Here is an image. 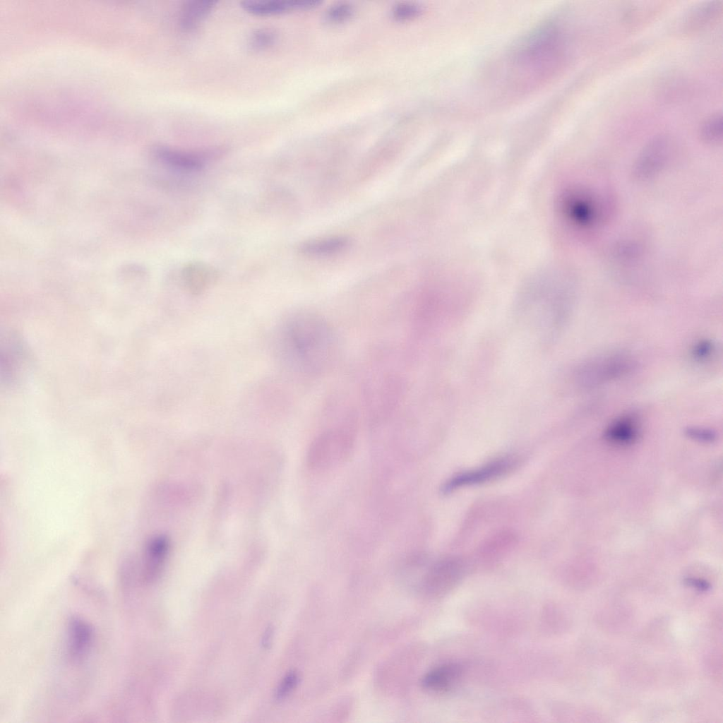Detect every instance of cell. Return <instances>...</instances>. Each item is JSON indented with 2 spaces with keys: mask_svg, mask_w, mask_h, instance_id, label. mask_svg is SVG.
<instances>
[{
  "mask_svg": "<svg viewBox=\"0 0 723 723\" xmlns=\"http://www.w3.org/2000/svg\"><path fill=\"white\" fill-rule=\"evenodd\" d=\"M277 352L284 366L303 377H316L329 371L339 355V340L331 324L310 311L289 314L280 325Z\"/></svg>",
  "mask_w": 723,
  "mask_h": 723,
  "instance_id": "6da1fadb",
  "label": "cell"
},
{
  "mask_svg": "<svg viewBox=\"0 0 723 723\" xmlns=\"http://www.w3.org/2000/svg\"><path fill=\"white\" fill-rule=\"evenodd\" d=\"M407 380L403 373L385 367L373 371L364 384L365 408L374 424H380L401 406L407 394Z\"/></svg>",
  "mask_w": 723,
  "mask_h": 723,
  "instance_id": "7a4b0ae2",
  "label": "cell"
},
{
  "mask_svg": "<svg viewBox=\"0 0 723 723\" xmlns=\"http://www.w3.org/2000/svg\"><path fill=\"white\" fill-rule=\"evenodd\" d=\"M564 36L560 26L549 22L539 26L520 44L515 61L525 69L537 73L551 68L563 53Z\"/></svg>",
  "mask_w": 723,
  "mask_h": 723,
  "instance_id": "3957f363",
  "label": "cell"
},
{
  "mask_svg": "<svg viewBox=\"0 0 723 723\" xmlns=\"http://www.w3.org/2000/svg\"><path fill=\"white\" fill-rule=\"evenodd\" d=\"M351 422L327 429L313 440L306 455V463L311 470H325L349 458L354 446Z\"/></svg>",
  "mask_w": 723,
  "mask_h": 723,
  "instance_id": "277c9868",
  "label": "cell"
},
{
  "mask_svg": "<svg viewBox=\"0 0 723 723\" xmlns=\"http://www.w3.org/2000/svg\"><path fill=\"white\" fill-rule=\"evenodd\" d=\"M598 201L594 193L584 186H568L557 195V216L570 229H590L601 219L602 210Z\"/></svg>",
  "mask_w": 723,
  "mask_h": 723,
  "instance_id": "5b68a950",
  "label": "cell"
},
{
  "mask_svg": "<svg viewBox=\"0 0 723 723\" xmlns=\"http://www.w3.org/2000/svg\"><path fill=\"white\" fill-rule=\"evenodd\" d=\"M635 366V361L627 354H604L582 364L576 371L575 379L582 388H595L626 376Z\"/></svg>",
  "mask_w": 723,
  "mask_h": 723,
  "instance_id": "8992f818",
  "label": "cell"
},
{
  "mask_svg": "<svg viewBox=\"0 0 723 723\" xmlns=\"http://www.w3.org/2000/svg\"><path fill=\"white\" fill-rule=\"evenodd\" d=\"M671 153V142L665 134L651 138L638 154L633 166L638 179H648L659 173L666 165Z\"/></svg>",
  "mask_w": 723,
  "mask_h": 723,
  "instance_id": "52a82bcc",
  "label": "cell"
},
{
  "mask_svg": "<svg viewBox=\"0 0 723 723\" xmlns=\"http://www.w3.org/2000/svg\"><path fill=\"white\" fill-rule=\"evenodd\" d=\"M153 153L166 167L186 173L202 170L211 155L210 153L184 151L164 145L156 147Z\"/></svg>",
  "mask_w": 723,
  "mask_h": 723,
  "instance_id": "ba28073f",
  "label": "cell"
},
{
  "mask_svg": "<svg viewBox=\"0 0 723 723\" xmlns=\"http://www.w3.org/2000/svg\"><path fill=\"white\" fill-rule=\"evenodd\" d=\"M219 278L218 270L213 265L201 261L186 264L181 271V279L184 287L193 294H200Z\"/></svg>",
  "mask_w": 723,
  "mask_h": 723,
  "instance_id": "9c48e42d",
  "label": "cell"
},
{
  "mask_svg": "<svg viewBox=\"0 0 723 723\" xmlns=\"http://www.w3.org/2000/svg\"><path fill=\"white\" fill-rule=\"evenodd\" d=\"M93 639L90 625L79 617H72L68 622L66 651L72 661L78 662L88 652Z\"/></svg>",
  "mask_w": 723,
  "mask_h": 723,
  "instance_id": "30bf717a",
  "label": "cell"
},
{
  "mask_svg": "<svg viewBox=\"0 0 723 723\" xmlns=\"http://www.w3.org/2000/svg\"><path fill=\"white\" fill-rule=\"evenodd\" d=\"M512 465L509 459H500L477 470L460 474L448 480L443 486L444 493L464 485L478 484L494 479L505 473Z\"/></svg>",
  "mask_w": 723,
  "mask_h": 723,
  "instance_id": "8fae6325",
  "label": "cell"
},
{
  "mask_svg": "<svg viewBox=\"0 0 723 723\" xmlns=\"http://www.w3.org/2000/svg\"><path fill=\"white\" fill-rule=\"evenodd\" d=\"M319 1H244L241 6L247 13L256 16H270L285 13L292 10L310 9L317 7Z\"/></svg>",
  "mask_w": 723,
  "mask_h": 723,
  "instance_id": "7c38bea8",
  "label": "cell"
},
{
  "mask_svg": "<svg viewBox=\"0 0 723 723\" xmlns=\"http://www.w3.org/2000/svg\"><path fill=\"white\" fill-rule=\"evenodd\" d=\"M170 549V542L164 534L150 537L143 550V563L145 578H155L162 570Z\"/></svg>",
  "mask_w": 723,
  "mask_h": 723,
  "instance_id": "4fadbf2b",
  "label": "cell"
},
{
  "mask_svg": "<svg viewBox=\"0 0 723 723\" xmlns=\"http://www.w3.org/2000/svg\"><path fill=\"white\" fill-rule=\"evenodd\" d=\"M640 434V424L635 414H623L612 421L604 431L605 439L617 446H628L635 442Z\"/></svg>",
  "mask_w": 723,
  "mask_h": 723,
  "instance_id": "5bb4252c",
  "label": "cell"
},
{
  "mask_svg": "<svg viewBox=\"0 0 723 723\" xmlns=\"http://www.w3.org/2000/svg\"><path fill=\"white\" fill-rule=\"evenodd\" d=\"M216 1L192 0L184 4L179 18L181 28L185 31L196 28L215 7Z\"/></svg>",
  "mask_w": 723,
  "mask_h": 723,
  "instance_id": "9a60e30c",
  "label": "cell"
},
{
  "mask_svg": "<svg viewBox=\"0 0 723 723\" xmlns=\"http://www.w3.org/2000/svg\"><path fill=\"white\" fill-rule=\"evenodd\" d=\"M456 578L455 568L450 562H439L433 566L425 575L422 588L429 594H438L449 587Z\"/></svg>",
  "mask_w": 723,
  "mask_h": 723,
  "instance_id": "2e32d148",
  "label": "cell"
},
{
  "mask_svg": "<svg viewBox=\"0 0 723 723\" xmlns=\"http://www.w3.org/2000/svg\"><path fill=\"white\" fill-rule=\"evenodd\" d=\"M461 669L455 664H445L427 672L422 680L423 688L431 691L448 689L458 679Z\"/></svg>",
  "mask_w": 723,
  "mask_h": 723,
  "instance_id": "e0dca14e",
  "label": "cell"
},
{
  "mask_svg": "<svg viewBox=\"0 0 723 723\" xmlns=\"http://www.w3.org/2000/svg\"><path fill=\"white\" fill-rule=\"evenodd\" d=\"M349 244L347 237H332L306 241L299 246V250L306 256H325L342 251Z\"/></svg>",
  "mask_w": 723,
  "mask_h": 723,
  "instance_id": "ac0fdd59",
  "label": "cell"
},
{
  "mask_svg": "<svg viewBox=\"0 0 723 723\" xmlns=\"http://www.w3.org/2000/svg\"><path fill=\"white\" fill-rule=\"evenodd\" d=\"M722 8L721 1H707L696 6L688 16V28L695 30L707 25L719 16Z\"/></svg>",
  "mask_w": 723,
  "mask_h": 723,
  "instance_id": "d6986e66",
  "label": "cell"
},
{
  "mask_svg": "<svg viewBox=\"0 0 723 723\" xmlns=\"http://www.w3.org/2000/svg\"><path fill=\"white\" fill-rule=\"evenodd\" d=\"M699 136L702 141L710 145L722 141L723 136V120L721 113H715L707 117L699 129Z\"/></svg>",
  "mask_w": 723,
  "mask_h": 723,
  "instance_id": "ffe728a7",
  "label": "cell"
},
{
  "mask_svg": "<svg viewBox=\"0 0 723 723\" xmlns=\"http://www.w3.org/2000/svg\"><path fill=\"white\" fill-rule=\"evenodd\" d=\"M277 40L276 33L270 29H258L250 37V46L255 50H263L272 47Z\"/></svg>",
  "mask_w": 723,
  "mask_h": 723,
  "instance_id": "44dd1931",
  "label": "cell"
},
{
  "mask_svg": "<svg viewBox=\"0 0 723 723\" xmlns=\"http://www.w3.org/2000/svg\"><path fill=\"white\" fill-rule=\"evenodd\" d=\"M716 346L715 343L708 339H703L698 341L692 347L691 354L692 358L699 362L710 359L715 354Z\"/></svg>",
  "mask_w": 723,
  "mask_h": 723,
  "instance_id": "7402d4cb",
  "label": "cell"
},
{
  "mask_svg": "<svg viewBox=\"0 0 723 723\" xmlns=\"http://www.w3.org/2000/svg\"><path fill=\"white\" fill-rule=\"evenodd\" d=\"M354 8L349 4L340 3L330 7L326 12L327 20L339 23L349 20L354 14Z\"/></svg>",
  "mask_w": 723,
  "mask_h": 723,
  "instance_id": "603a6c76",
  "label": "cell"
},
{
  "mask_svg": "<svg viewBox=\"0 0 723 723\" xmlns=\"http://www.w3.org/2000/svg\"><path fill=\"white\" fill-rule=\"evenodd\" d=\"M299 682V675L295 671H290L280 683L275 693L276 699L280 700L286 698L297 687Z\"/></svg>",
  "mask_w": 723,
  "mask_h": 723,
  "instance_id": "cb8c5ba5",
  "label": "cell"
},
{
  "mask_svg": "<svg viewBox=\"0 0 723 723\" xmlns=\"http://www.w3.org/2000/svg\"><path fill=\"white\" fill-rule=\"evenodd\" d=\"M421 11L420 7L417 4L402 3L394 7L393 15L398 20L404 21L417 17Z\"/></svg>",
  "mask_w": 723,
  "mask_h": 723,
  "instance_id": "d4e9b609",
  "label": "cell"
},
{
  "mask_svg": "<svg viewBox=\"0 0 723 723\" xmlns=\"http://www.w3.org/2000/svg\"><path fill=\"white\" fill-rule=\"evenodd\" d=\"M685 434L688 438L702 443H712L717 438V434L713 430L698 426L686 428Z\"/></svg>",
  "mask_w": 723,
  "mask_h": 723,
  "instance_id": "484cf974",
  "label": "cell"
},
{
  "mask_svg": "<svg viewBox=\"0 0 723 723\" xmlns=\"http://www.w3.org/2000/svg\"><path fill=\"white\" fill-rule=\"evenodd\" d=\"M273 628L270 626L268 627L266 631L264 632V634H263V638H262V645L265 649L268 648L269 645H271V641H272V638H273Z\"/></svg>",
  "mask_w": 723,
  "mask_h": 723,
  "instance_id": "4316f807",
  "label": "cell"
}]
</instances>
